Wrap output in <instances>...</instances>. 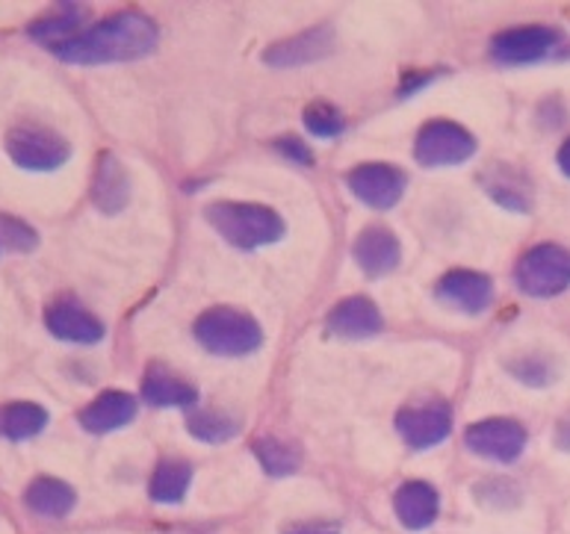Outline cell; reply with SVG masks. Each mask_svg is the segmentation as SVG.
Wrapping results in <instances>:
<instances>
[{
    "mask_svg": "<svg viewBox=\"0 0 570 534\" xmlns=\"http://www.w3.org/2000/svg\"><path fill=\"white\" fill-rule=\"evenodd\" d=\"M134 416H137V399L130 393L110 390L89 402L77 419L89 434H110L134 423Z\"/></svg>",
    "mask_w": 570,
    "mask_h": 534,
    "instance_id": "cell-15",
    "label": "cell"
},
{
    "mask_svg": "<svg viewBox=\"0 0 570 534\" xmlns=\"http://www.w3.org/2000/svg\"><path fill=\"white\" fill-rule=\"evenodd\" d=\"M275 148L287 157V160L298 162V166H311L314 162V154H311V148H307L302 139H296V136H284V139H278L275 142Z\"/></svg>",
    "mask_w": 570,
    "mask_h": 534,
    "instance_id": "cell-29",
    "label": "cell"
},
{
    "mask_svg": "<svg viewBox=\"0 0 570 534\" xmlns=\"http://www.w3.org/2000/svg\"><path fill=\"white\" fill-rule=\"evenodd\" d=\"M77 24H80V12L71 9V3H62L53 16L36 21V24L30 27V36H33L36 42L48 44L53 51V48H60V44H66L69 39H75Z\"/></svg>",
    "mask_w": 570,
    "mask_h": 534,
    "instance_id": "cell-25",
    "label": "cell"
},
{
    "mask_svg": "<svg viewBox=\"0 0 570 534\" xmlns=\"http://www.w3.org/2000/svg\"><path fill=\"white\" fill-rule=\"evenodd\" d=\"M396 432L405 446L414 452L432 449L452 432V414L443 402H423V405L402 407L396 414Z\"/></svg>",
    "mask_w": 570,
    "mask_h": 534,
    "instance_id": "cell-8",
    "label": "cell"
},
{
    "mask_svg": "<svg viewBox=\"0 0 570 534\" xmlns=\"http://www.w3.org/2000/svg\"><path fill=\"white\" fill-rule=\"evenodd\" d=\"M346 184H350L352 196L364 201L366 207L391 210L393 204H400V198L405 196L409 178H405V171L387 166V162H366V166L350 171Z\"/></svg>",
    "mask_w": 570,
    "mask_h": 534,
    "instance_id": "cell-9",
    "label": "cell"
},
{
    "mask_svg": "<svg viewBox=\"0 0 570 534\" xmlns=\"http://www.w3.org/2000/svg\"><path fill=\"white\" fill-rule=\"evenodd\" d=\"M559 169H562L564 175L570 178V139L562 145V148H559Z\"/></svg>",
    "mask_w": 570,
    "mask_h": 534,
    "instance_id": "cell-33",
    "label": "cell"
},
{
    "mask_svg": "<svg viewBox=\"0 0 570 534\" xmlns=\"http://www.w3.org/2000/svg\"><path fill=\"white\" fill-rule=\"evenodd\" d=\"M556 443H559L564 452H570V419H564V423L559 425V437H556Z\"/></svg>",
    "mask_w": 570,
    "mask_h": 534,
    "instance_id": "cell-32",
    "label": "cell"
},
{
    "mask_svg": "<svg viewBox=\"0 0 570 534\" xmlns=\"http://www.w3.org/2000/svg\"><path fill=\"white\" fill-rule=\"evenodd\" d=\"M157 24L142 12H119V16L104 18L101 24L89 27L77 33L53 53L62 62L75 66H107V62H134L142 60L157 48Z\"/></svg>",
    "mask_w": 570,
    "mask_h": 534,
    "instance_id": "cell-1",
    "label": "cell"
},
{
    "mask_svg": "<svg viewBox=\"0 0 570 534\" xmlns=\"http://www.w3.org/2000/svg\"><path fill=\"white\" fill-rule=\"evenodd\" d=\"M39 246V234H36L27 221L16 219V216H0V248L9 251H33Z\"/></svg>",
    "mask_w": 570,
    "mask_h": 534,
    "instance_id": "cell-28",
    "label": "cell"
},
{
    "mask_svg": "<svg viewBox=\"0 0 570 534\" xmlns=\"http://www.w3.org/2000/svg\"><path fill=\"white\" fill-rule=\"evenodd\" d=\"M559 39H562V36H559V30H553V27H511L505 33L494 36L491 53H494L500 62H505V66H527V62L544 60L547 53L556 51Z\"/></svg>",
    "mask_w": 570,
    "mask_h": 534,
    "instance_id": "cell-10",
    "label": "cell"
},
{
    "mask_svg": "<svg viewBox=\"0 0 570 534\" xmlns=\"http://www.w3.org/2000/svg\"><path fill=\"white\" fill-rule=\"evenodd\" d=\"M205 219L228 246L243 251L273 246L284 237V219L264 204L214 201L205 207Z\"/></svg>",
    "mask_w": 570,
    "mask_h": 534,
    "instance_id": "cell-2",
    "label": "cell"
},
{
    "mask_svg": "<svg viewBox=\"0 0 570 534\" xmlns=\"http://www.w3.org/2000/svg\"><path fill=\"white\" fill-rule=\"evenodd\" d=\"M393 508H396L402 526L411 528V532H423L438 520L441 496L429 482H409L402 484L393 496Z\"/></svg>",
    "mask_w": 570,
    "mask_h": 534,
    "instance_id": "cell-16",
    "label": "cell"
},
{
    "mask_svg": "<svg viewBox=\"0 0 570 534\" xmlns=\"http://www.w3.org/2000/svg\"><path fill=\"white\" fill-rule=\"evenodd\" d=\"M382 314L379 307L364 296L343 298L341 305L332 307L328 314V332L343 339H366L382 332Z\"/></svg>",
    "mask_w": 570,
    "mask_h": 534,
    "instance_id": "cell-13",
    "label": "cell"
},
{
    "mask_svg": "<svg viewBox=\"0 0 570 534\" xmlns=\"http://www.w3.org/2000/svg\"><path fill=\"white\" fill-rule=\"evenodd\" d=\"M514 375H518L520 382L532 384V387H544L547 378H550V369H547V364L535 360V357H529V360H523V366H514Z\"/></svg>",
    "mask_w": 570,
    "mask_h": 534,
    "instance_id": "cell-30",
    "label": "cell"
},
{
    "mask_svg": "<svg viewBox=\"0 0 570 534\" xmlns=\"http://www.w3.org/2000/svg\"><path fill=\"white\" fill-rule=\"evenodd\" d=\"M193 332L210 355L219 357H246L264 343V332L255 316L237 307H210L198 316Z\"/></svg>",
    "mask_w": 570,
    "mask_h": 534,
    "instance_id": "cell-3",
    "label": "cell"
},
{
    "mask_svg": "<svg viewBox=\"0 0 570 534\" xmlns=\"http://www.w3.org/2000/svg\"><path fill=\"white\" fill-rule=\"evenodd\" d=\"M332 33L320 27V30H305V33L293 36L287 42L275 44L264 53V62H269L273 68H296L307 66V62L323 60L332 51Z\"/></svg>",
    "mask_w": 570,
    "mask_h": 534,
    "instance_id": "cell-19",
    "label": "cell"
},
{
    "mask_svg": "<svg viewBox=\"0 0 570 534\" xmlns=\"http://www.w3.org/2000/svg\"><path fill=\"white\" fill-rule=\"evenodd\" d=\"M189 482H193V467L187 461L166 458L157 464L151 475V500L160 502V505H175L187 496Z\"/></svg>",
    "mask_w": 570,
    "mask_h": 534,
    "instance_id": "cell-22",
    "label": "cell"
},
{
    "mask_svg": "<svg viewBox=\"0 0 570 534\" xmlns=\"http://www.w3.org/2000/svg\"><path fill=\"white\" fill-rule=\"evenodd\" d=\"M476 154V139L455 121H429L417 134L414 157L426 169H450L461 166Z\"/></svg>",
    "mask_w": 570,
    "mask_h": 534,
    "instance_id": "cell-6",
    "label": "cell"
},
{
    "mask_svg": "<svg viewBox=\"0 0 570 534\" xmlns=\"http://www.w3.org/2000/svg\"><path fill=\"white\" fill-rule=\"evenodd\" d=\"M514 280H518L520 293L532 298L562 296L570 287V248L556 246V243H541V246L529 248L518 260Z\"/></svg>",
    "mask_w": 570,
    "mask_h": 534,
    "instance_id": "cell-4",
    "label": "cell"
},
{
    "mask_svg": "<svg viewBox=\"0 0 570 534\" xmlns=\"http://www.w3.org/2000/svg\"><path fill=\"white\" fill-rule=\"evenodd\" d=\"M142 399L151 407H196L198 390L166 366L154 364L142 375Z\"/></svg>",
    "mask_w": 570,
    "mask_h": 534,
    "instance_id": "cell-18",
    "label": "cell"
},
{
    "mask_svg": "<svg viewBox=\"0 0 570 534\" xmlns=\"http://www.w3.org/2000/svg\"><path fill=\"white\" fill-rule=\"evenodd\" d=\"M464 443L479 458L511 464L527 449V428L514 423V419L494 416V419H482V423L470 425L468 432H464Z\"/></svg>",
    "mask_w": 570,
    "mask_h": 534,
    "instance_id": "cell-7",
    "label": "cell"
},
{
    "mask_svg": "<svg viewBox=\"0 0 570 534\" xmlns=\"http://www.w3.org/2000/svg\"><path fill=\"white\" fill-rule=\"evenodd\" d=\"M45 328L62 343H80V346H92L104 339V323L92 316L86 307L77 301L60 298L45 310Z\"/></svg>",
    "mask_w": 570,
    "mask_h": 534,
    "instance_id": "cell-12",
    "label": "cell"
},
{
    "mask_svg": "<svg viewBox=\"0 0 570 534\" xmlns=\"http://www.w3.org/2000/svg\"><path fill=\"white\" fill-rule=\"evenodd\" d=\"M187 428L193 437L205 443H228L239 434V419L207 407H193L187 416Z\"/></svg>",
    "mask_w": 570,
    "mask_h": 534,
    "instance_id": "cell-23",
    "label": "cell"
},
{
    "mask_svg": "<svg viewBox=\"0 0 570 534\" xmlns=\"http://www.w3.org/2000/svg\"><path fill=\"white\" fill-rule=\"evenodd\" d=\"M48 411L36 402H9L0 407V437L3 441H33L48 428Z\"/></svg>",
    "mask_w": 570,
    "mask_h": 534,
    "instance_id": "cell-21",
    "label": "cell"
},
{
    "mask_svg": "<svg viewBox=\"0 0 570 534\" xmlns=\"http://www.w3.org/2000/svg\"><path fill=\"white\" fill-rule=\"evenodd\" d=\"M92 201L104 216H116L128 207L130 201V180L128 171L112 154L98 157V169L92 180Z\"/></svg>",
    "mask_w": 570,
    "mask_h": 534,
    "instance_id": "cell-17",
    "label": "cell"
},
{
    "mask_svg": "<svg viewBox=\"0 0 570 534\" xmlns=\"http://www.w3.org/2000/svg\"><path fill=\"white\" fill-rule=\"evenodd\" d=\"M7 154L24 171H57L69 162L71 145L48 128L18 125L7 134Z\"/></svg>",
    "mask_w": 570,
    "mask_h": 534,
    "instance_id": "cell-5",
    "label": "cell"
},
{
    "mask_svg": "<svg viewBox=\"0 0 570 534\" xmlns=\"http://www.w3.org/2000/svg\"><path fill=\"white\" fill-rule=\"evenodd\" d=\"M485 189L488 196L509 210H529V184H523V178H518L511 169H497L491 178H485Z\"/></svg>",
    "mask_w": 570,
    "mask_h": 534,
    "instance_id": "cell-26",
    "label": "cell"
},
{
    "mask_svg": "<svg viewBox=\"0 0 570 534\" xmlns=\"http://www.w3.org/2000/svg\"><path fill=\"white\" fill-rule=\"evenodd\" d=\"M284 534H341L334 526H323V523H296Z\"/></svg>",
    "mask_w": 570,
    "mask_h": 534,
    "instance_id": "cell-31",
    "label": "cell"
},
{
    "mask_svg": "<svg viewBox=\"0 0 570 534\" xmlns=\"http://www.w3.org/2000/svg\"><path fill=\"white\" fill-rule=\"evenodd\" d=\"M305 128L320 139H332L343 134V116L328 101H314L305 107Z\"/></svg>",
    "mask_w": 570,
    "mask_h": 534,
    "instance_id": "cell-27",
    "label": "cell"
},
{
    "mask_svg": "<svg viewBox=\"0 0 570 534\" xmlns=\"http://www.w3.org/2000/svg\"><path fill=\"white\" fill-rule=\"evenodd\" d=\"M255 455L261 461V467L266 469L275 478H284V475H293L302 467V452L287 441H278V437H261L255 441Z\"/></svg>",
    "mask_w": 570,
    "mask_h": 534,
    "instance_id": "cell-24",
    "label": "cell"
},
{
    "mask_svg": "<svg viewBox=\"0 0 570 534\" xmlns=\"http://www.w3.org/2000/svg\"><path fill=\"white\" fill-rule=\"evenodd\" d=\"M438 298L459 314H485L494 301V284L482 271L452 269L438 280Z\"/></svg>",
    "mask_w": 570,
    "mask_h": 534,
    "instance_id": "cell-11",
    "label": "cell"
},
{
    "mask_svg": "<svg viewBox=\"0 0 570 534\" xmlns=\"http://www.w3.org/2000/svg\"><path fill=\"white\" fill-rule=\"evenodd\" d=\"M355 264L370 275V278H382L387 271L400 266V239L393 237L387 228H366L355 239Z\"/></svg>",
    "mask_w": 570,
    "mask_h": 534,
    "instance_id": "cell-14",
    "label": "cell"
},
{
    "mask_svg": "<svg viewBox=\"0 0 570 534\" xmlns=\"http://www.w3.org/2000/svg\"><path fill=\"white\" fill-rule=\"evenodd\" d=\"M24 502L27 508L39 514V517L60 520L66 514H71V508L77 505V493L71 484L60 482L53 475H39L24 491Z\"/></svg>",
    "mask_w": 570,
    "mask_h": 534,
    "instance_id": "cell-20",
    "label": "cell"
}]
</instances>
